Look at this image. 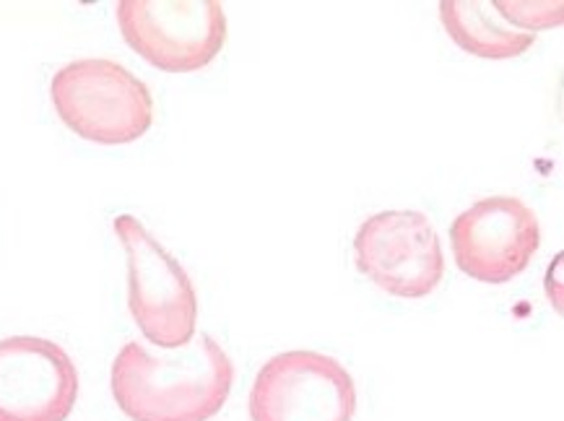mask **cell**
<instances>
[{"label":"cell","instance_id":"obj_1","mask_svg":"<svg viewBox=\"0 0 564 421\" xmlns=\"http://www.w3.org/2000/svg\"><path fill=\"white\" fill-rule=\"evenodd\" d=\"M235 382V365L212 333H195L172 357L128 341L112 361L110 388L130 421H212Z\"/></svg>","mask_w":564,"mask_h":421},{"label":"cell","instance_id":"obj_2","mask_svg":"<svg viewBox=\"0 0 564 421\" xmlns=\"http://www.w3.org/2000/svg\"><path fill=\"white\" fill-rule=\"evenodd\" d=\"M50 99L65 128L99 147H126L154 126L149 86L107 57L63 65L50 84Z\"/></svg>","mask_w":564,"mask_h":421},{"label":"cell","instance_id":"obj_3","mask_svg":"<svg viewBox=\"0 0 564 421\" xmlns=\"http://www.w3.org/2000/svg\"><path fill=\"white\" fill-rule=\"evenodd\" d=\"M128 260V310L143 336L159 348L191 344L198 323V294L191 273L133 214L112 224Z\"/></svg>","mask_w":564,"mask_h":421},{"label":"cell","instance_id":"obj_4","mask_svg":"<svg viewBox=\"0 0 564 421\" xmlns=\"http://www.w3.org/2000/svg\"><path fill=\"white\" fill-rule=\"evenodd\" d=\"M118 26L135 55L167 74L208 68L227 42L219 0H120Z\"/></svg>","mask_w":564,"mask_h":421},{"label":"cell","instance_id":"obj_5","mask_svg":"<svg viewBox=\"0 0 564 421\" xmlns=\"http://www.w3.org/2000/svg\"><path fill=\"white\" fill-rule=\"evenodd\" d=\"M354 263L375 287L398 300H424L445 276L437 229L422 210H380L354 235Z\"/></svg>","mask_w":564,"mask_h":421},{"label":"cell","instance_id":"obj_6","mask_svg":"<svg viewBox=\"0 0 564 421\" xmlns=\"http://www.w3.org/2000/svg\"><path fill=\"white\" fill-rule=\"evenodd\" d=\"M248 409L250 421H354L357 385L338 359L296 348L260 367Z\"/></svg>","mask_w":564,"mask_h":421},{"label":"cell","instance_id":"obj_7","mask_svg":"<svg viewBox=\"0 0 564 421\" xmlns=\"http://www.w3.org/2000/svg\"><path fill=\"white\" fill-rule=\"evenodd\" d=\"M455 266L481 284H508L541 248L536 210L516 195H491L468 206L451 227Z\"/></svg>","mask_w":564,"mask_h":421},{"label":"cell","instance_id":"obj_8","mask_svg":"<svg viewBox=\"0 0 564 421\" xmlns=\"http://www.w3.org/2000/svg\"><path fill=\"white\" fill-rule=\"evenodd\" d=\"M78 369L61 344L40 336L0 341V421H68Z\"/></svg>","mask_w":564,"mask_h":421},{"label":"cell","instance_id":"obj_9","mask_svg":"<svg viewBox=\"0 0 564 421\" xmlns=\"http://www.w3.org/2000/svg\"><path fill=\"white\" fill-rule=\"evenodd\" d=\"M440 21L455 45L484 61H510V57L523 55L536 42V34L512 29L491 3L443 0Z\"/></svg>","mask_w":564,"mask_h":421},{"label":"cell","instance_id":"obj_10","mask_svg":"<svg viewBox=\"0 0 564 421\" xmlns=\"http://www.w3.org/2000/svg\"><path fill=\"white\" fill-rule=\"evenodd\" d=\"M495 11L508 21L512 29L525 34H536L539 29H554L562 24L564 3L552 0V3H523V0H495Z\"/></svg>","mask_w":564,"mask_h":421}]
</instances>
